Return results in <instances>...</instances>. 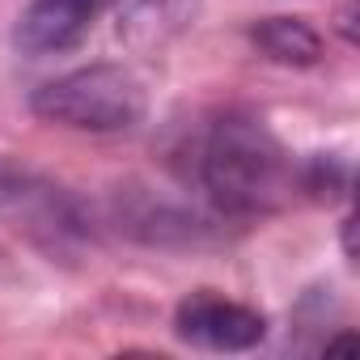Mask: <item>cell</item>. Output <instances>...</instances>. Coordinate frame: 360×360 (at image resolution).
<instances>
[{"mask_svg": "<svg viewBox=\"0 0 360 360\" xmlns=\"http://www.w3.org/2000/svg\"><path fill=\"white\" fill-rule=\"evenodd\" d=\"M13 280V263H9V255L0 250V284H9Z\"/></svg>", "mask_w": 360, "mask_h": 360, "instance_id": "9c48e42d", "label": "cell"}, {"mask_svg": "<svg viewBox=\"0 0 360 360\" xmlns=\"http://www.w3.org/2000/svg\"><path fill=\"white\" fill-rule=\"evenodd\" d=\"M174 335L208 352H250L267 339V318L242 301H225L217 292H195L178 305Z\"/></svg>", "mask_w": 360, "mask_h": 360, "instance_id": "277c9868", "label": "cell"}, {"mask_svg": "<svg viewBox=\"0 0 360 360\" xmlns=\"http://www.w3.org/2000/svg\"><path fill=\"white\" fill-rule=\"evenodd\" d=\"M0 221L51 259H77L94 238L89 217L64 187L18 165H0Z\"/></svg>", "mask_w": 360, "mask_h": 360, "instance_id": "3957f363", "label": "cell"}, {"mask_svg": "<svg viewBox=\"0 0 360 360\" xmlns=\"http://www.w3.org/2000/svg\"><path fill=\"white\" fill-rule=\"evenodd\" d=\"M255 43L267 51V60L292 64V68L318 64V56H322V39L297 18H267V22H259L255 26Z\"/></svg>", "mask_w": 360, "mask_h": 360, "instance_id": "8992f818", "label": "cell"}, {"mask_svg": "<svg viewBox=\"0 0 360 360\" xmlns=\"http://www.w3.org/2000/svg\"><path fill=\"white\" fill-rule=\"evenodd\" d=\"M144 81L123 64H89L34 89L30 110L77 131H127L144 119Z\"/></svg>", "mask_w": 360, "mask_h": 360, "instance_id": "7a4b0ae2", "label": "cell"}, {"mask_svg": "<svg viewBox=\"0 0 360 360\" xmlns=\"http://www.w3.org/2000/svg\"><path fill=\"white\" fill-rule=\"evenodd\" d=\"M102 5L106 0H30V9L22 13L13 39L22 47V56H30V60L64 56L89 34Z\"/></svg>", "mask_w": 360, "mask_h": 360, "instance_id": "5b68a950", "label": "cell"}, {"mask_svg": "<svg viewBox=\"0 0 360 360\" xmlns=\"http://www.w3.org/2000/svg\"><path fill=\"white\" fill-rule=\"evenodd\" d=\"M144 9H148V18L157 22H169V26H183L191 13H195V0H144Z\"/></svg>", "mask_w": 360, "mask_h": 360, "instance_id": "52a82bcc", "label": "cell"}, {"mask_svg": "<svg viewBox=\"0 0 360 360\" xmlns=\"http://www.w3.org/2000/svg\"><path fill=\"white\" fill-rule=\"evenodd\" d=\"M352 347H356V335H352V330H343L339 339H330V343H322V352H326V356H335V352H352Z\"/></svg>", "mask_w": 360, "mask_h": 360, "instance_id": "ba28073f", "label": "cell"}, {"mask_svg": "<svg viewBox=\"0 0 360 360\" xmlns=\"http://www.w3.org/2000/svg\"><path fill=\"white\" fill-rule=\"evenodd\" d=\"M204 187L233 217H263L292 200L297 169L284 144L255 119H221L204 144Z\"/></svg>", "mask_w": 360, "mask_h": 360, "instance_id": "6da1fadb", "label": "cell"}]
</instances>
